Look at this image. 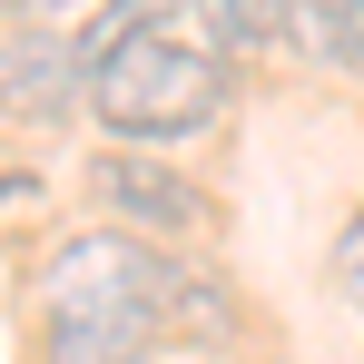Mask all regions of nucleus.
Wrapping results in <instances>:
<instances>
[{
  "instance_id": "obj_1",
  "label": "nucleus",
  "mask_w": 364,
  "mask_h": 364,
  "mask_svg": "<svg viewBox=\"0 0 364 364\" xmlns=\"http://www.w3.org/2000/svg\"><path fill=\"white\" fill-rule=\"evenodd\" d=\"M89 119L109 128L119 148H158V138H197V128L227 119V60H207L197 40H119L109 60L89 69Z\"/></svg>"
},
{
  "instance_id": "obj_2",
  "label": "nucleus",
  "mask_w": 364,
  "mask_h": 364,
  "mask_svg": "<svg viewBox=\"0 0 364 364\" xmlns=\"http://www.w3.org/2000/svg\"><path fill=\"white\" fill-rule=\"evenodd\" d=\"M89 187H99V207H109L119 227H138V237H207V227H217V207H207L168 158H148V148H109V158L89 168Z\"/></svg>"
},
{
  "instance_id": "obj_3",
  "label": "nucleus",
  "mask_w": 364,
  "mask_h": 364,
  "mask_svg": "<svg viewBox=\"0 0 364 364\" xmlns=\"http://www.w3.org/2000/svg\"><path fill=\"white\" fill-rule=\"evenodd\" d=\"M148 325H158V345L178 335V345H227L246 325V305H237V286L217 276V266H197V256H168V246H148Z\"/></svg>"
},
{
  "instance_id": "obj_4",
  "label": "nucleus",
  "mask_w": 364,
  "mask_h": 364,
  "mask_svg": "<svg viewBox=\"0 0 364 364\" xmlns=\"http://www.w3.org/2000/svg\"><path fill=\"white\" fill-rule=\"evenodd\" d=\"M89 99V69L69 50V30H10L0 40V119H60Z\"/></svg>"
},
{
  "instance_id": "obj_5",
  "label": "nucleus",
  "mask_w": 364,
  "mask_h": 364,
  "mask_svg": "<svg viewBox=\"0 0 364 364\" xmlns=\"http://www.w3.org/2000/svg\"><path fill=\"white\" fill-rule=\"evenodd\" d=\"M158 345L148 305L128 296H50V364H138Z\"/></svg>"
},
{
  "instance_id": "obj_6",
  "label": "nucleus",
  "mask_w": 364,
  "mask_h": 364,
  "mask_svg": "<svg viewBox=\"0 0 364 364\" xmlns=\"http://www.w3.org/2000/svg\"><path fill=\"white\" fill-rule=\"evenodd\" d=\"M197 50L207 60H276V50H296L286 40V0H197Z\"/></svg>"
},
{
  "instance_id": "obj_7",
  "label": "nucleus",
  "mask_w": 364,
  "mask_h": 364,
  "mask_svg": "<svg viewBox=\"0 0 364 364\" xmlns=\"http://www.w3.org/2000/svg\"><path fill=\"white\" fill-rule=\"evenodd\" d=\"M286 40L345 79H364V0H286Z\"/></svg>"
},
{
  "instance_id": "obj_8",
  "label": "nucleus",
  "mask_w": 364,
  "mask_h": 364,
  "mask_svg": "<svg viewBox=\"0 0 364 364\" xmlns=\"http://www.w3.org/2000/svg\"><path fill=\"white\" fill-rule=\"evenodd\" d=\"M335 296H345V305H364V207L335 227Z\"/></svg>"
},
{
  "instance_id": "obj_9",
  "label": "nucleus",
  "mask_w": 364,
  "mask_h": 364,
  "mask_svg": "<svg viewBox=\"0 0 364 364\" xmlns=\"http://www.w3.org/2000/svg\"><path fill=\"white\" fill-rule=\"evenodd\" d=\"M40 10H60V0H20V20H30V30H40Z\"/></svg>"
}]
</instances>
